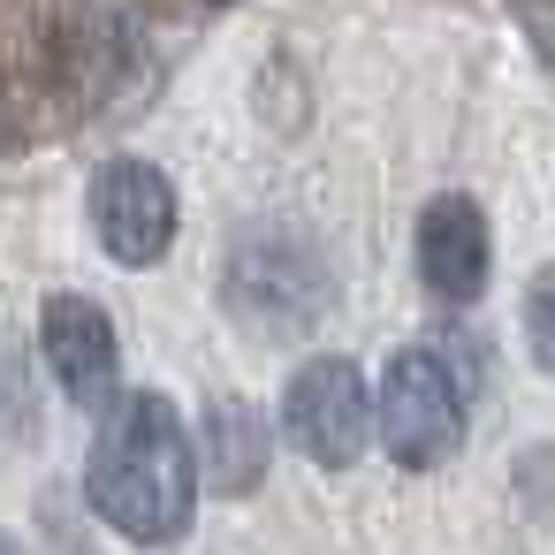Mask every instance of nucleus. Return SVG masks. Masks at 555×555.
I'll list each match as a JSON object with an SVG mask.
<instances>
[{"label":"nucleus","instance_id":"f257e3e1","mask_svg":"<svg viewBox=\"0 0 555 555\" xmlns=\"http://www.w3.org/2000/svg\"><path fill=\"white\" fill-rule=\"evenodd\" d=\"M85 502L107 532L138 540V547H168L191 532L198 509V441L183 426V411L160 388H130L92 456H85Z\"/></svg>","mask_w":555,"mask_h":555},{"label":"nucleus","instance_id":"f03ea898","mask_svg":"<svg viewBox=\"0 0 555 555\" xmlns=\"http://www.w3.org/2000/svg\"><path fill=\"white\" fill-rule=\"evenodd\" d=\"M221 305L236 327L267 335V343H289L305 335L327 305H335V274L320 259L312 236L282 229V221H251L236 244H229V267H221Z\"/></svg>","mask_w":555,"mask_h":555},{"label":"nucleus","instance_id":"7ed1b4c3","mask_svg":"<svg viewBox=\"0 0 555 555\" xmlns=\"http://www.w3.org/2000/svg\"><path fill=\"white\" fill-rule=\"evenodd\" d=\"M373 441L403 464V472H434L456 456L464 441V380L434 343H411L388 358L380 396H373Z\"/></svg>","mask_w":555,"mask_h":555},{"label":"nucleus","instance_id":"20e7f679","mask_svg":"<svg viewBox=\"0 0 555 555\" xmlns=\"http://www.w3.org/2000/svg\"><path fill=\"white\" fill-rule=\"evenodd\" d=\"M282 434H289L312 464H327V472L358 464L365 441H373V396H365V373H358L350 358H335V350L305 358V365L289 373V388H282Z\"/></svg>","mask_w":555,"mask_h":555},{"label":"nucleus","instance_id":"39448f33","mask_svg":"<svg viewBox=\"0 0 555 555\" xmlns=\"http://www.w3.org/2000/svg\"><path fill=\"white\" fill-rule=\"evenodd\" d=\"M176 214H183L176 183L138 153H122L92 176V236L107 244L115 267H160V251L176 244Z\"/></svg>","mask_w":555,"mask_h":555},{"label":"nucleus","instance_id":"423d86ee","mask_svg":"<svg viewBox=\"0 0 555 555\" xmlns=\"http://www.w3.org/2000/svg\"><path fill=\"white\" fill-rule=\"evenodd\" d=\"M39 350H47V373L54 388L77 403V411H107L115 388H122V343H115V320L77 297V289H54L39 305Z\"/></svg>","mask_w":555,"mask_h":555},{"label":"nucleus","instance_id":"0eeeda50","mask_svg":"<svg viewBox=\"0 0 555 555\" xmlns=\"http://www.w3.org/2000/svg\"><path fill=\"white\" fill-rule=\"evenodd\" d=\"M487 274H494V236H487L479 198H464V191L426 198V214H418V282L441 305H479Z\"/></svg>","mask_w":555,"mask_h":555},{"label":"nucleus","instance_id":"6e6552de","mask_svg":"<svg viewBox=\"0 0 555 555\" xmlns=\"http://www.w3.org/2000/svg\"><path fill=\"white\" fill-rule=\"evenodd\" d=\"M206 449V479L214 494H251L267 479V411L244 396H214L206 403V434H191Z\"/></svg>","mask_w":555,"mask_h":555},{"label":"nucleus","instance_id":"1a4fd4ad","mask_svg":"<svg viewBox=\"0 0 555 555\" xmlns=\"http://www.w3.org/2000/svg\"><path fill=\"white\" fill-rule=\"evenodd\" d=\"M525 350L540 373H555V259L525 282Z\"/></svg>","mask_w":555,"mask_h":555},{"label":"nucleus","instance_id":"9d476101","mask_svg":"<svg viewBox=\"0 0 555 555\" xmlns=\"http://www.w3.org/2000/svg\"><path fill=\"white\" fill-rule=\"evenodd\" d=\"M0 555H16V540H9V532H0Z\"/></svg>","mask_w":555,"mask_h":555}]
</instances>
